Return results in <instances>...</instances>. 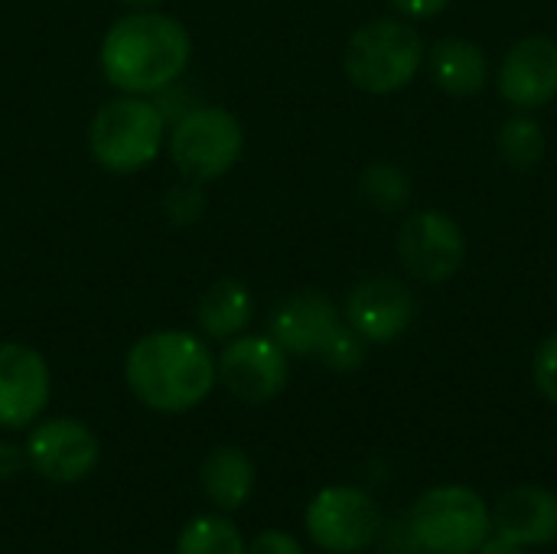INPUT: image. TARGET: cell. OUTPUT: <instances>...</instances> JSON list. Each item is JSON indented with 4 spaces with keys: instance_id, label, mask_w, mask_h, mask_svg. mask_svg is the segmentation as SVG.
I'll return each mask as SVG.
<instances>
[{
    "instance_id": "obj_1",
    "label": "cell",
    "mask_w": 557,
    "mask_h": 554,
    "mask_svg": "<svg viewBox=\"0 0 557 554\" xmlns=\"http://www.w3.org/2000/svg\"><path fill=\"white\" fill-rule=\"evenodd\" d=\"M189 56V29L176 16L160 10H131L104 33L98 65L104 82L121 95L150 98L186 72Z\"/></svg>"
},
{
    "instance_id": "obj_2",
    "label": "cell",
    "mask_w": 557,
    "mask_h": 554,
    "mask_svg": "<svg viewBox=\"0 0 557 554\" xmlns=\"http://www.w3.org/2000/svg\"><path fill=\"white\" fill-rule=\"evenodd\" d=\"M124 382L131 395L160 415H183L202 405L219 376L209 343L186 330H153L124 356Z\"/></svg>"
},
{
    "instance_id": "obj_3",
    "label": "cell",
    "mask_w": 557,
    "mask_h": 554,
    "mask_svg": "<svg viewBox=\"0 0 557 554\" xmlns=\"http://www.w3.org/2000/svg\"><path fill=\"white\" fill-rule=\"evenodd\" d=\"M424 56L428 46L408 20L375 16L349 36L343 72L366 95H395L418 78Z\"/></svg>"
},
{
    "instance_id": "obj_4",
    "label": "cell",
    "mask_w": 557,
    "mask_h": 554,
    "mask_svg": "<svg viewBox=\"0 0 557 554\" xmlns=\"http://www.w3.org/2000/svg\"><path fill=\"white\" fill-rule=\"evenodd\" d=\"M166 140L163 111L144 95H117L88 124V150L108 173L127 176L150 167Z\"/></svg>"
},
{
    "instance_id": "obj_5",
    "label": "cell",
    "mask_w": 557,
    "mask_h": 554,
    "mask_svg": "<svg viewBox=\"0 0 557 554\" xmlns=\"http://www.w3.org/2000/svg\"><path fill=\"white\" fill-rule=\"evenodd\" d=\"M408 529L424 554H476L493 532V509L473 487L444 483L411 503Z\"/></svg>"
},
{
    "instance_id": "obj_6",
    "label": "cell",
    "mask_w": 557,
    "mask_h": 554,
    "mask_svg": "<svg viewBox=\"0 0 557 554\" xmlns=\"http://www.w3.org/2000/svg\"><path fill=\"white\" fill-rule=\"evenodd\" d=\"M166 147L173 167L193 180V183H209L225 176L242 150H245V127L242 121L219 104H199L189 108L170 131H166Z\"/></svg>"
},
{
    "instance_id": "obj_7",
    "label": "cell",
    "mask_w": 557,
    "mask_h": 554,
    "mask_svg": "<svg viewBox=\"0 0 557 554\" xmlns=\"http://www.w3.org/2000/svg\"><path fill=\"white\" fill-rule=\"evenodd\" d=\"M307 539L326 554H359L382 539L379 503L359 487H326L304 513Z\"/></svg>"
},
{
    "instance_id": "obj_8",
    "label": "cell",
    "mask_w": 557,
    "mask_h": 554,
    "mask_svg": "<svg viewBox=\"0 0 557 554\" xmlns=\"http://www.w3.org/2000/svg\"><path fill=\"white\" fill-rule=\"evenodd\" d=\"M398 261L418 284H447L467 261V235L444 209H414L398 229Z\"/></svg>"
},
{
    "instance_id": "obj_9",
    "label": "cell",
    "mask_w": 557,
    "mask_h": 554,
    "mask_svg": "<svg viewBox=\"0 0 557 554\" xmlns=\"http://www.w3.org/2000/svg\"><path fill=\"white\" fill-rule=\"evenodd\" d=\"M215 376L245 405L274 402L290 382V356L271 336H235L215 359Z\"/></svg>"
},
{
    "instance_id": "obj_10",
    "label": "cell",
    "mask_w": 557,
    "mask_h": 554,
    "mask_svg": "<svg viewBox=\"0 0 557 554\" xmlns=\"http://www.w3.org/2000/svg\"><path fill=\"white\" fill-rule=\"evenodd\" d=\"M418 317L414 291L392 274H375L359 281L343 304V320L369 343L388 346L411 330Z\"/></svg>"
},
{
    "instance_id": "obj_11",
    "label": "cell",
    "mask_w": 557,
    "mask_h": 554,
    "mask_svg": "<svg viewBox=\"0 0 557 554\" xmlns=\"http://www.w3.org/2000/svg\"><path fill=\"white\" fill-rule=\"evenodd\" d=\"M26 464L49 483L69 487L85 480L101 460L98 434L75 418H49L26 438Z\"/></svg>"
},
{
    "instance_id": "obj_12",
    "label": "cell",
    "mask_w": 557,
    "mask_h": 554,
    "mask_svg": "<svg viewBox=\"0 0 557 554\" xmlns=\"http://www.w3.org/2000/svg\"><path fill=\"white\" fill-rule=\"evenodd\" d=\"M496 91L516 111H535L557 98V39L545 33L509 46L496 72Z\"/></svg>"
},
{
    "instance_id": "obj_13",
    "label": "cell",
    "mask_w": 557,
    "mask_h": 554,
    "mask_svg": "<svg viewBox=\"0 0 557 554\" xmlns=\"http://www.w3.org/2000/svg\"><path fill=\"white\" fill-rule=\"evenodd\" d=\"M52 376L39 349L26 343H0V428L23 431L49 405Z\"/></svg>"
},
{
    "instance_id": "obj_14",
    "label": "cell",
    "mask_w": 557,
    "mask_h": 554,
    "mask_svg": "<svg viewBox=\"0 0 557 554\" xmlns=\"http://www.w3.org/2000/svg\"><path fill=\"white\" fill-rule=\"evenodd\" d=\"M343 313L323 291H297L281 300L268 317V336L287 353L317 359L330 336L339 330Z\"/></svg>"
},
{
    "instance_id": "obj_15",
    "label": "cell",
    "mask_w": 557,
    "mask_h": 554,
    "mask_svg": "<svg viewBox=\"0 0 557 554\" xmlns=\"http://www.w3.org/2000/svg\"><path fill=\"white\" fill-rule=\"evenodd\" d=\"M493 509V532L519 542L522 549H545L557 542V493L539 483L506 490Z\"/></svg>"
},
{
    "instance_id": "obj_16",
    "label": "cell",
    "mask_w": 557,
    "mask_h": 554,
    "mask_svg": "<svg viewBox=\"0 0 557 554\" xmlns=\"http://www.w3.org/2000/svg\"><path fill=\"white\" fill-rule=\"evenodd\" d=\"M428 75L431 82L450 95V98H470L480 95L490 82V59L486 49L473 39H460V36H444L437 39L428 56Z\"/></svg>"
},
{
    "instance_id": "obj_17",
    "label": "cell",
    "mask_w": 557,
    "mask_h": 554,
    "mask_svg": "<svg viewBox=\"0 0 557 554\" xmlns=\"http://www.w3.org/2000/svg\"><path fill=\"white\" fill-rule=\"evenodd\" d=\"M255 480H258L255 460L242 447H232V444L215 447L199 467L202 496L222 513H238L251 500Z\"/></svg>"
},
{
    "instance_id": "obj_18",
    "label": "cell",
    "mask_w": 557,
    "mask_h": 554,
    "mask_svg": "<svg viewBox=\"0 0 557 554\" xmlns=\"http://www.w3.org/2000/svg\"><path fill=\"white\" fill-rule=\"evenodd\" d=\"M251 317H255V297H251L248 284L235 281V278L215 281L196 307L199 333L206 340H222V343L242 336L248 330Z\"/></svg>"
},
{
    "instance_id": "obj_19",
    "label": "cell",
    "mask_w": 557,
    "mask_h": 554,
    "mask_svg": "<svg viewBox=\"0 0 557 554\" xmlns=\"http://www.w3.org/2000/svg\"><path fill=\"white\" fill-rule=\"evenodd\" d=\"M545 127L532 111H516L512 118H506L496 131V153L506 167L512 170H535L545 160Z\"/></svg>"
},
{
    "instance_id": "obj_20",
    "label": "cell",
    "mask_w": 557,
    "mask_h": 554,
    "mask_svg": "<svg viewBox=\"0 0 557 554\" xmlns=\"http://www.w3.org/2000/svg\"><path fill=\"white\" fill-rule=\"evenodd\" d=\"M359 196L369 209L395 216L401 209L411 206L414 199V183L408 176L405 167L392 163V160H375L362 170L359 176Z\"/></svg>"
},
{
    "instance_id": "obj_21",
    "label": "cell",
    "mask_w": 557,
    "mask_h": 554,
    "mask_svg": "<svg viewBox=\"0 0 557 554\" xmlns=\"http://www.w3.org/2000/svg\"><path fill=\"white\" fill-rule=\"evenodd\" d=\"M245 549L238 526L225 516H199L176 539V554H245Z\"/></svg>"
},
{
    "instance_id": "obj_22",
    "label": "cell",
    "mask_w": 557,
    "mask_h": 554,
    "mask_svg": "<svg viewBox=\"0 0 557 554\" xmlns=\"http://www.w3.org/2000/svg\"><path fill=\"white\" fill-rule=\"evenodd\" d=\"M330 372H339V376H352L366 366L369 359V343L343 320L339 330L330 336V343L323 346V353L317 356Z\"/></svg>"
},
{
    "instance_id": "obj_23",
    "label": "cell",
    "mask_w": 557,
    "mask_h": 554,
    "mask_svg": "<svg viewBox=\"0 0 557 554\" xmlns=\"http://www.w3.org/2000/svg\"><path fill=\"white\" fill-rule=\"evenodd\" d=\"M202 209H206V193H202V186L193 183V180L173 186V189L163 196V212H166V219H170L173 225H193V222H199Z\"/></svg>"
},
{
    "instance_id": "obj_24",
    "label": "cell",
    "mask_w": 557,
    "mask_h": 554,
    "mask_svg": "<svg viewBox=\"0 0 557 554\" xmlns=\"http://www.w3.org/2000/svg\"><path fill=\"white\" fill-rule=\"evenodd\" d=\"M532 382H535V392L557 408V330L539 343L532 356Z\"/></svg>"
},
{
    "instance_id": "obj_25",
    "label": "cell",
    "mask_w": 557,
    "mask_h": 554,
    "mask_svg": "<svg viewBox=\"0 0 557 554\" xmlns=\"http://www.w3.org/2000/svg\"><path fill=\"white\" fill-rule=\"evenodd\" d=\"M245 554H304V545L281 529H264L251 539V545L245 549Z\"/></svg>"
},
{
    "instance_id": "obj_26",
    "label": "cell",
    "mask_w": 557,
    "mask_h": 554,
    "mask_svg": "<svg viewBox=\"0 0 557 554\" xmlns=\"http://www.w3.org/2000/svg\"><path fill=\"white\" fill-rule=\"evenodd\" d=\"M405 20H434V16H441L447 7H450V0H388Z\"/></svg>"
},
{
    "instance_id": "obj_27",
    "label": "cell",
    "mask_w": 557,
    "mask_h": 554,
    "mask_svg": "<svg viewBox=\"0 0 557 554\" xmlns=\"http://www.w3.org/2000/svg\"><path fill=\"white\" fill-rule=\"evenodd\" d=\"M23 467H26V451L10 441H0V483L13 480Z\"/></svg>"
},
{
    "instance_id": "obj_28",
    "label": "cell",
    "mask_w": 557,
    "mask_h": 554,
    "mask_svg": "<svg viewBox=\"0 0 557 554\" xmlns=\"http://www.w3.org/2000/svg\"><path fill=\"white\" fill-rule=\"evenodd\" d=\"M476 554H529V549H522L519 542H512V539H506L499 532H490V539L480 545Z\"/></svg>"
},
{
    "instance_id": "obj_29",
    "label": "cell",
    "mask_w": 557,
    "mask_h": 554,
    "mask_svg": "<svg viewBox=\"0 0 557 554\" xmlns=\"http://www.w3.org/2000/svg\"><path fill=\"white\" fill-rule=\"evenodd\" d=\"M121 7H127V10H157L163 0H117Z\"/></svg>"
}]
</instances>
